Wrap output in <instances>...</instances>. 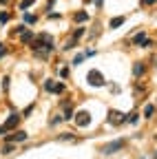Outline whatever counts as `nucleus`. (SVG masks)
Masks as SVG:
<instances>
[{
    "label": "nucleus",
    "instance_id": "cd10ccee",
    "mask_svg": "<svg viewBox=\"0 0 157 159\" xmlns=\"http://www.w3.org/2000/svg\"><path fill=\"white\" fill-rule=\"evenodd\" d=\"M5 53H7V49H5V47H0V57H2Z\"/></svg>",
    "mask_w": 157,
    "mask_h": 159
},
{
    "label": "nucleus",
    "instance_id": "1a4fd4ad",
    "mask_svg": "<svg viewBox=\"0 0 157 159\" xmlns=\"http://www.w3.org/2000/svg\"><path fill=\"white\" fill-rule=\"evenodd\" d=\"M124 22H126V16H115L109 20V29H120Z\"/></svg>",
    "mask_w": 157,
    "mask_h": 159
},
{
    "label": "nucleus",
    "instance_id": "c756f323",
    "mask_svg": "<svg viewBox=\"0 0 157 159\" xmlns=\"http://www.w3.org/2000/svg\"><path fill=\"white\" fill-rule=\"evenodd\" d=\"M7 2H9V0H0V5H7Z\"/></svg>",
    "mask_w": 157,
    "mask_h": 159
},
{
    "label": "nucleus",
    "instance_id": "393cba45",
    "mask_svg": "<svg viewBox=\"0 0 157 159\" xmlns=\"http://www.w3.org/2000/svg\"><path fill=\"white\" fill-rule=\"evenodd\" d=\"M9 20V13L7 11H0V22H7Z\"/></svg>",
    "mask_w": 157,
    "mask_h": 159
},
{
    "label": "nucleus",
    "instance_id": "ddd939ff",
    "mask_svg": "<svg viewBox=\"0 0 157 159\" xmlns=\"http://www.w3.org/2000/svg\"><path fill=\"white\" fill-rule=\"evenodd\" d=\"M73 115H75V113H73V104L64 106V115H62V119H64V122H69V119H71Z\"/></svg>",
    "mask_w": 157,
    "mask_h": 159
},
{
    "label": "nucleus",
    "instance_id": "423d86ee",
    "mask_svg": "<svg viewBox=\"0 0 157 159\" xmlns=\"http://www.w3.org/2000/svg\"><path fill=\"white\" fill-rule=\"evenodd\" d=\"M133 44H135V47H153V40H148V35H146L144 31H140V33H135Z\"/></svg>",
    "mask_w": 157,
    "mask_h": 159
},
{
    "label": "nucleus",
    "instance_id": "f257e3e1",
    "mask_svg": "<svg viewBox=\"0 0 157 159\" xmlns=\"http://www.w3.org/2000/svg\"><path fill=\"white\" fill-rule=\"evenodd\" d=\"M29 47L33 49V53L40 57V60H47V57L53 53V49H55V44H53V35H51V33H40V35L33 38V42H31Z\"/></svg>",
    "mask_w": 157,
    "mask_h": 159
},
{
    "label": "nucleus",
    "instance_id": "a878e982",
    "mask_svg": "<svg viewBox=\"0 0 157 159\" xmlns=\"http://www.w3.org/2000/svg\"><path fill=\"white\" fill-rule=\"evenodd\" d=\"M93 55H95L93 49H86V51H84V57H93Z\"/></svg>",
    "mask_w": 157,
    "mask_h": 159
},
{
    "label": "nucleus",
    "instance_id": "aec40b11",
    "mask_svg": "<svg viewBox=\"0 0 157 159\" xmlns=\"http://www.w3.org/2000/svg\"><path fill=\"white\" fill-rule=\"evenodd\" d=\"M82 62H84V53H82V55H75V57H73V62H71V64H73V66H80Z\"/></svg>",
    "mask_w": 157,
    "mask_h": 159
},
{
    "label": "nucleus",
    "instance_id": "7c9ffc66",
    "mask_svg": "<svg viewBox=\"0 0 157 159\" xmlns=\"http://www.w3.org/2000/svg\"><path fill=\"white\" fill-rule=\"evenodd\" d=\"M153 157H155V159H157V150H155V152H153Z\"/></svg>",
    "mask_w": 157,
    "mask_h": 159
},
{
    "label": "nucleus",
    "instance_id": "2eb2a0df",
    "mask_svg": "<svg viewBox=\"0 0 157 159\" xmlns=\"http://www.w3.org/2000/svg\"><path fill=\"white\" fill-rule=\"evenodd\" d=\"M16 150V144H5L2 148H0V155H11Z\"/></svg>",
    "mask_w": 157,
    "mask_h": 159
},
{
    "label": "nucleus",
    "instance_id": "5701e85b",
    "mask_svg": "<svg viewBox=\"0 0 157 159\" xmlns=\"http://www.w3.org/2000/svg\"><path fill=\"white\" fill-rule=\"evenodd\" d=\"M53 93H55V95H62V93H64V84H55Z\"/></svg>",
    "mask_w": 157,
    "mask_h": 159
},
{
    "label": "nucleus",
    "instance_id": "9d476101",
    "mask_svg": "<svg viewBox=\"0 0 157 159\" xmlns=\"http://www.w3.org/2000/svg\"><path fill=\"white\" fill-rule=\"evenodd\" d=\"M144 73H146V66H144L142 62H135V64H133V75H135V77H142Z\"/></svg>",
    "mask_w": 157,
    "mask_h": 159
},
{
    "label": "nucleus",
    "instance_id": "4be33fe9",
    "mask_svg": "<svg viewBox=\"0 0 157 159\" xmlns=\"http://www.w3.org/2000/svg\"><path fill=\"white\" fill-rule=\"evenodd\" d=\"M33 2H35V0H22V2H20V9L25 11V9H29V7H31Z\"/></svg>",
    "mask_w": 157,
    "mask_h": 159
},
{
    "label": "nucleus",
    "instance_id": "39448f33",
    "mask_svg": "<svg viewBox=\"0 0 157 159\" xmlns=\"http://www.w3.org/2000/svg\"><path fill=\"white\" fill-rule=\"evenodd\" d=\"M73 119H75L77 126H89V124H91V113H89V111H77V113L73 115Z\"/></svg>",
    "mask_w": 157,
    "mask_h": 159
},
{
    "label": "nucleus",
    "instance_id": "f03ea898",
    "mask_svg": "<svg viewBox=\"0 0 157 159\" xmlns=\"http://www.w3.org/2000/svg\"><path fill=\"white\" fill-rule=\"evenodd\" d=\"M124 146H126V139H113V142H106L100 148V152L102 155H115L117 150H124Z\"/></svg>",
    "mask_w": 157,
    "mask_h": 159
},
{
    "label": "nucleus",
    "instance_id": "b1692460",
    "mask_svg": "<svg viewBox=\"0 0 157 159\" xmlns=\"http://www.w3.org/2000/svg\"><path fill=\"white\" fill-rule=\"evenodd\" d=\"M82 33H84V27H77V29H75V33H73V38L77 40V38H80V35H82Z\"/></svg>",
    "mask_w": 157,
    "mask_h": 159
},
{
    "label": "nucleus",
    "instance_id": "a211bd4d",
    "mask_svg": "<svg viewBox=\"0 0 157 159\" xmlns=\"http://www.w3.org/2000/svg\"><path fill=\"white\" fill-rule=\"evenodd\" d=\"M153 115H155V106H153V104H148V106L144 108V117H148V119H150Z\"/></svg>",
    "mask_w": 157,
    "mask_h": 159
},
{
    "label": "nucleus",
    "instance_id": "bb28decb",
    "mask_svg": "<svg viewBox=\"0 0 157 159\" xmlns=\"http://www.w3.org/2000/svg\"><path fill=\"white\" fill-rule=\"evenodd\" d=\"M140 2H142V5H155L157 0H140Z\"/></svg>",
    "mask_w": 157,
    "mask_h": 159
},
{
    "label": "nucleus",
    "instance_id": "c85d7f7f",
    "mask_svg": "<svg viewBox=\"0 0 157 159\" xmlns=\"http://www.w3.org/2000/svg\"><path fill=\"white\" fill-rule=\"evenodd\" d=\"M5 133H7V128H5V126H0V135H5Z\"/></svg>",
    "mask_w": 157,
    "mask_h": 159
},
{
    "label": "nucleus",
    "instance_id": "7ed1b4c3",
    "mask_svg": "<svg viewBox=\"0 0 157 159\" xmlns=\"http://www.w3.org/2000/svg\"><path fill=\"white\" fill-rule=\"evenodd\" d=\"M86 82H89L91 86H95V89H100V86L106 84V80H104V75L97 71V69H91V71L86 73Z\"/></svg>",
    "mask_w": 157,
    "mask_h": 159
},
{
    "label": "nucleus",
    "instance_id": "0eeeda50",
    "mask_svg": "<svg viewBox=\"0 0 157 159\" xmlns=\"http://www.w3.org/2000/svg\"><path fill=\"white\" fill-rule=\"evenodd\" d=\"M29 135L25 133V130H18V133H13V135H9L7 137V144H18V142H25Z\"/></svg>",
    "mask_w": 157,
    "mask_h": 159
},
{
    "label": "nucleus",
    "instance_id": "4468645a",
    "mask_svg": "<svg viewBox=\"0 0 157 159\" xmlns=\"http://www.w3.org/2000/svg\"><path fill=\"white\" fill-rule=\"evenodd\" d=\"M75 135L73 133H62V135H58V142H73Z\"/></svg>",
    "mask_w": 157,
    "mask_h": 159
},
{
    "label": "nucleus",
    "instance_id": "6e6552de",
    "mask_svg": "<svg viewBox=\"0 0 157 159\" xmlns=\"http://www.w3.org/2000/svg\"><path fill=\"white\" fill-rule=\"evenodd\" d=\"M18 122H20V115H18V113H11V115H9V119H7L2 126H5L7 130H11V128H16V126H18Z\"/></svg>",
    "mask_w": 157,
    "mask_h": 159
},
{
    "label": "nucleus",
    "instance_id": "9b49d317",
    "mask_svg": "<svg viewBox=\"0 0 157 159\" xmlns=\"http://www.w3.org/2000/svg\"><path fill=\"white\" fill-rule=\"evenodd\" d=\"M33 38H35V35H33L31 31L25 29V31L20 33V42H22V44H31V42H33Z\"/></svg>",
    "mask_w": 157,
    "mask_h": 159
},
{
    "label": "nucleus",
    "instance_id": "f8f14e48",
    "mask_svg": "<svg viewBox=\"0 0 157 159\" xmlns=\"http://www.w3.org/2000/svg\"><path fill=\"white\" fill-rule=\"evenodd\" d=\"M73 20H75V22H86V20H89V13H86V11H77V13L73 16Z\"/></svg>",
    "mask_w": 157,
    "mask_h": 159
},
{
    "label": "nucleus",
    "instance_id": "6ab92c4d",
    "mask_svg": "<svg viewBox=\"0 0 157 159\" xmlns=\"http://www.w3.org/2000/svg\"><path fill=\"white\" fill-rule=\"evenodd\" d=\"M73 47H77V40H75V38L67 40V44H64V51H69V49H73Z\"/></svg>",
    "mask_w": 157,
    "mask_h": 159
},
{
    "label": "nucleus",
    "instance_id": "2f4dec72",
    "mask_svg": "<svg viewBox=\"0 0 157 159\" xmlns=\"http://www.w3.org/2000/svg\"><path fill=\"white\" fill-rule=\"evenodd\" d=\"M155 139H157V135H155Z\"/></svg>",
    "mask_w": 157,
    "mask_h": 159
},
{
    "label": "nucleus",
    "instance_id": "412c9836",
    "mask_svg": "<svg viewBox=\"0 0 157 159\" xmlns=\"http://www.w3.org/2000/svg\"><path fill=\"white\" fill-rule=\"evenodd\" d=\"M44 89L53 93V89H55V82H53V80H44Z\"/></svg>",
    "mask_w": 157,
    "mask_h": 159
},
{
    "label": "nucleus",
    "instance_id": "20e7f679",
    "mask_svg": "<svg viewBox=\"0 0 157 159\" xmlns=\"http://www.w3.org/2000/svg\"><path fill=\"white\" fill-rule=\"evenodd\" d=\"M124 122H126V115H124V113L115 111V108L109 111V124H111V126H120V124H124Z\"/></svg>",
    "mask_w": 157,
    "mask_h": 159
},
{
    "label": "nucleus",
    "instance_id": "f3484780",
    "mask_svg": "<svg viewBox=\"0 0 157 159\" xmlns=\"http://www.w3.org/2000/svg\"><path fill=\"white\" fill-rule=\"evenodd\" d=\"M137 119H140V113H137V111H133V113L126 117V122H131V124H137Z\"/></svg>",
    "mask_w": 157,
    "mask_h": 159
},
{
    "label": "nucleus",
    "instance_id": "dca6fc26",
    "mask_svg": "<svg viewBox=\"0 0 157 159\" xmlns=\"http://www.w3.org/2000/svg\"><path fill=\"white\" fill-rule=\"evenodd\" d=\"M25 22H27V25H35V22H38V16H33V13H25Z\"/></svg>",
    "mask_w": 157,
    "mask_h": 159
}]
</instances>
